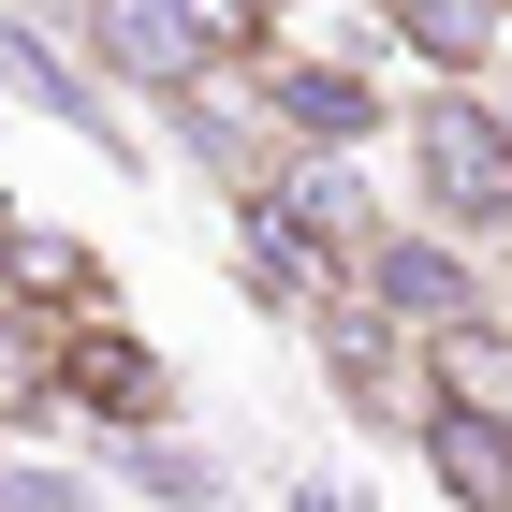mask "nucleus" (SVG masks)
Instances as JSON below:
<instances>
[{
  "label": "nucleus",
  "instance_id": "9b49d317",
  "mask_svg": "<svg viewBox=\"0 0 512 512\" xmlns=\"http://www.w3.org/2000/svg\"><path fill=\"white\" fill-rule=\"evenodd\" d=\"M0 512H88L74 469H0Z\"/></svg>",
  "mask_w": 512,
  "mask_h": 512
},
{
  "label": "nucleus",
  "instance_id": "6e6552de",
  "mask_svg": "<svg viewBox=\"0 0 512 512\" xmlns=\"http://www.w3.org/2000/svg\"><path fill=\"white\" fill-rule=\"evenodd\" d=\"M395 30H410V59H439L454 88H483V59H498V0H395Z\"/></svg>",
  "mask_w": 512,
  "mask_h": 512
},
{
  "label": "nucleus",
  "instance_id": "7ed1b4c3",
  "mask_svg": "<svg viewBox=\"0 0 512 512\" xmlns=\"http://www.w3.org/2000/svg\"><path fill=\"white\" fill-rule=\"evenodd\" d=\"M44 381L74 395L88 425H118V439H161V425H176V366H161L132 322H74V337H44Z\"/></svg>",
  "mask_w": 512,
  "mask_h": 512
},
{
  "label": "nucleus",
  "instance_id": "f257e3e1",
  "mask_svg": "<svg viewBox=\"0 0 512 512\" xmlns=\"http://www.w3.org/2000/svg\"><path fill=\"white\" fill-rule=\"evenodd\" d=\"M410 191H425V235L512 249V118L483 88H439L425 118H410Z\"/></svg>",
  "mask_w": 512,
  "mask_h": 512
},
{
  "label": "nucleus",
  "instance_id": "9d476101",
  "mask_svg": "<svg viewBox=\"0 0 512 512\" xmlns=\"http://www.w3.org/2000/svg\"><path fill=\"white\" fill-rule=\"evenodd\" d=\"M118 469H132V498H147V512H220V469H205L176 425H161V439H118Z\"/></svg>",
  "mask_w": 512,
  "mask_h": 512
},
{
  "label": "nucleus",
  "instance_id": "20e7f679",
  "mask_svg": "<svg viewBox=\"0 0 512 512\" xmlns=\"http://www.w3.org/2000/svg\"><path fill=\"white\" fill-rule=\"evenodd\" d=\"M235 293H249L264 322H322L337 293H352V264H337L278 191H249V205H235Z\"/></svg>",
  "mask_w": 512,
  "mask_h": 512
},
{
  "label": "nucleus",
  "instance_id": "f8f14e48",
  "mask_svg": "<svg viewBox=\"0 0 512 512\" xmlns=\"http://www.w3.org/2000/svg\"><path fill=\"white\" fill-rule=\"evenodd\" d=\"M0 381H44V322H15V308H0Z\"/></svg>",
  "mask_w": 512,
  "mask_h": 512
},
{
  "label": "nucleus",
  "instance_id": "4468645a",
  "mask_svg": "<svg viewBox=\"0 0 512 512\" xmlns=\"http://www.w3.org/2000/svg\"><path fill=\"white\" fill-rule=\"evenodd\" d=\"M498 30H512V0H498Z\"/></svg>",
  "mask_w": 512,
  "mask_h": 512
},
{
  "label": "nucleus",
  "instance_id": "ddd939ff",
  "mask_svg": "<svg viewBox=\"0 0 512 512\" xmlns=\"http://www.w3.org/2000/svg\"><path fill=\"white\" fill-rule=\"evenodd\" d=\"M483 308H498V322H512V249H498V278H483Z\"/></svg>",
  "mask_w": 512,
  "mask_h": 512
},
{
  "label": "nucleus",
  "instance_id": "1a4fd4ad",
  "mask_svg": "<svg viewBox=\"0 0 512 512\" xmlns=\"http://www.w3.org/2000/svg\"><path fill=\"white\" fill-rule=\"evenodd\" d=\"M161 30L191 44L205 74H235V59H264V44H278V15H264V0H161Z\"/></svg>",
  "mask_w": 512,
  "mask_h": 512
},
{
  "label": "nucleus",
  "instance_id": "f03ea898",
  "mask_svg": "<svg viewBox=\"0 0 512 512\" xmlns=\"http://www.w3.org/2000/svg\"><path fill=\"white\" fill-rule=\"evenodd\" d=\"M352 308H366V322H395V337L425 352V337L483 322V264H469L454 235H425V220H395V235H381V249L352 264Z\"/></svg>",
  "mask_w": 512,
  "mask_h": 512
},
{
  "label": "nucleus",
  "instance_id": "423d86ee",
  "mask_svg": "<svg viewBox=\"0 0 512 512\" xmlns=\"http://www.w3.org/2000/svg\"><path fill=\"white\" fill-rule=\"evenodd\" d=\"M88 15V74H118V88H147V103H176V88H205V59L176 30H161V0H74Z\"/></svg>",
  "mask_w": 512,
  "mask_h": 512
},
{
  "label": "nucleus",
  "instance_id": "0eeeda50",
  "mask_svg": "<svg viewBox=\"0 0 512 512\" xmlns=\"http://www.w3.org/2000/svg\"><path fill=\"white\" fill-rule=\"evenodd\" d=\"M410 454H425V483H439L454 512H512V425H483V410H425Z\"/></svg>",
  "mask_w": 512,
  "mask_h": 512
},
{
  "label": "nucleus",
  "instance_id": "39448f33",
  "mask_svg": "<svg viewBox=\"0 0 512 512\" xmlns=\"http://www.w3.org/2000/svg\"><path fill=\"white\" fill-rule=\"evenodd\" d=\"M308 352H322V381H337V410L352 425H425V381H410V337L395 322H366L352 293L308 322Z\"/></svg>",
  "mask_w": 512,
  "mask_h": 512
}]
</instances>
